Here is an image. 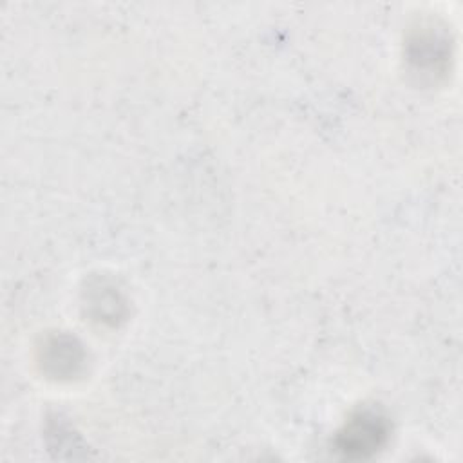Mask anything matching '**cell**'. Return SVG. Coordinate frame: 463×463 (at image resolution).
<instances>
[{
    "label": "cell",
    "instance_id": "obj_1",
    "mask_svg": "<svg viewBox=\"0 0 463 463\" xmlns=\"http://www.w3.org/2000/svg\"><path fill=\"white\" fill-rule=\"evenodd\" d=\"M391 423L376 407L356 411L336 436V449L351 459H364L376 454L387 441Z\"/></svg>",
    "mask_w": 463,
    "mask_h": 463
},
{
    "label": "cell",
    "instance_id": "obj_3",
    "mask_svg": "<svg viewBox=\"0 0 463 463\" xmlns=\"http://www.w3.org/2000/svg\"><path fill=\"white\" fill-rule=\"evenodd\" d=\"M87 304L94 318L110 322V324H116V320L121 317V311H123V300L119 293L107 284L94 286L87 295Z\"/></svg>",
    "mask_w": 463,
    "mask_h": 463
},
{
    "label": "cell",
    "instance_id": "obj_2",
    "mask_svg": "<svg viewBox=\"0 0 463 463\" xmlns=\"http://www.w3.org/2000/svg\"><path fill=\"white\" fill-rule=\"evenodd\" d=\"M40 362L47 374L54 378H71L81 369L85 354L72 336L56 335L45 340L40 349Z\"/></svg>",
    "mask_w": 463,
    "mask_h": 463
}]
</instances>
